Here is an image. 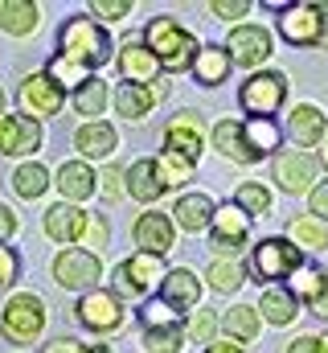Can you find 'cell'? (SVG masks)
<instances>
[{
    "label": "cell",
    "mask_w": 328,
    "mask_h": 353,
    "mask_svg": "<svg viewBox=\"0 0 328 353\" xmlns=\"http://www.w3.org/2000/svg\"><path fill=\"white\" fill-rule=\"evenodd\" d=\"M148 90H152V99L161 103L164 94H168V83H164V79H156V83H152V87H148Z\"/></svg>",
    "instance_id": "cell-54"
},
{
    "label": "cell",
    "mask_w": 328,
    "mask_h": 353,
    "mask_svg": "<svg viewBox=\"0 0 328 353\" xmlns=\"http://www.w3.org/2000/svg\"><path fill=\"white\" fill-rule=\"evenodd\" d=\"M226 54H230L234 66L254 70V66H263V62L271 58V33H267L263 25H238V29L226 37Z\"/></svg>",
    "instance_id": "cell-12"
},
{
    "label": "cell",
    "mask_w": 328,
    "mask_h": 353,
    "mask_svg": "<svg viewBox=\"0 0 328 353\" xmlns=\"http://www.w3.org/2000/svg\"><path fill=\"white\" fill-rule=\"evenodd\" d=\"M283 99H287V74L283 70H258L238 90V103L246 107L250 119H275Z\"/></svg>",
    "instance_id": "cell-4"
},
{
    "label": "cell",
    "mask_w": 328,
    "mask_h": 353,
    "mask_svg": "<svg viewBox=\"0 0 328 353\" xmlns=\"http://www.w3.org/2000/svg\"><path fill=\"white\" fill-rule=\"evenodd\" d=\"M103 107H107V83L90 74V79L74 90V111H79V115H103Z\"/></svg>",
    "instance_id": "cell-37"
},
{
    "label": "cell",
    "mask_w": 328,
    "mask_h": 353,
    "mask_svg": "<svg viewBox=\"0 0 328 353\" xmlns=\"http://www.w3.org/2000/svg\"><path fill=\"white\" fill-rule=\"evenodd\" d=\"M320 50H328V4H320Z\"/></svg>",
    "instance_id": "cell-53"
},
{
    "label": "cell",
    "mask_w": 328,
    "mask_h": 353,
    "mask_svg": "<svg viewBox=\"0 0 328 353\" xmlns=\"http://www.w3.org/2000/svg\"><path fill=\"white\" fill-rule=\"evenodd\" d=\"M12 234H17V214L8 205H0V243H8Z\"/></svg>",
    "instance_id": "cell-49"
},
{
    "label": "cell",
    "mask_w": 328,
    "mask_h": 353,
    "mask_svg": "<svg viewBox=\"0 0 328 353\" xmlns=\"http://www.w3.org/2000/svg\"><path fill=\"white\" fill-rule=\"evenodd\" d=\"M99 193H103L107 201H119V193H127L123 173H119V169H103V173H99Z\"/></svg>",
    "instance_id": "cell-44"
},
{
    "label": "cell",
    "mask_w": 328,
    "mask_h": 353,
    "mask_svg": "<svg viewBox=\"0 0 328 353\" xmlns=\"http://www.w3.org/2000/svg\"><path fill=\"white\" fill-rule=\"evenodd\" d=\"M107 239H111V226H107V218L103 214H90V222H86V230H82V247L94 255V251H103L107 247Z\"/></svg>",
    "instance_id": "cell-42"
},
{
    "label": "cell",
    "mask_w": 328,
    "mask_h": 353,
    "mask_svg": "<svg viewBox=\"0 0 328 353\" xmlns=\"http://www.w3.org/2000/svg\"><path fill=\"white\" fill-rule=\"evenodd\" d=\"M90 12H94V17H103V21H123V17L132 12V4H127V0H94V4H90Z\"/></svg>",
    "instance_id": "cell-46"
},
{
    "label": "cell",
    "mask_w": 328,
    "mask_h": 353,
    "mask_svg": "<svg viewBox=\"0 0 328 353\" xmlns=\"http://www.w3.org/2000/svg\"><path fill=\"white\" fill-rule=\"evenodd\" d=\"M62 193H66V201L74 205V201H86L94 189H99V176H94V169L86 165V161H66L62 169H58V181H54Z\"/></svg>",
    "instance_id": "cell-25"
},
{
    "label": "cell",
    "mask_w": 328,
    "mask_h": 353,
    "mask_svg": "<svg viewBox=\"0 0 328 353\" xmlns=\"http://www.w3.org/2000/svg\"><path fill=\"white\" fill-rule=\"evenodd\" d=\"M58 54L70 58V62H79V66H86V70H94V66L111 62V37L90 17H70L58 29Z\"/></svg>",
    "instance_id": "cell-2"
},
{
    "label": "cell",
    "mask_w": 328,
    "mask_h": 353,
    "mask_svg": "<svg viewBox=\"0 0 328 353\" xmlns=\"http://www.w3.org/2000/svg\"><path fill=\"white\" fill-rule=\"evenodd\" d=\"M74 148H79L82 161H103V157H111L119 148V132L107 119H86L74 132Z\"/></svg>",
    "instance_id": "cell-18"
},
{
    "label": "cell",
    "mask_w": 328,
    "mask_h": 353,
    "mask_svg": "<svg viewBox=\"0 0 328 353\" xmlns=\"http://www.w3.org/2000/svg\"><path fill=\"white\" fill-rule=\"evenodd\" d=\"M214 333H218V312H197L193 321H189V329H185V337H193L197 345H214Z\"/></svg>",
    "instance_id": "cell-41"
},
{
    "label": "cell",
    "mask_w": 328,
    "mask_h": 353,
    "mask_svg": "<svg viewBox=\"0 0 328 353\" xmlns=\"http://www.w3.org/2000/svg\"><path fill=\"white\" fill-rule=\"evenodd\" d=\"M144 46L152 50L156 66L168 74H181V70H193L197 62V37L176 21V17H152L148 29H144Z\"/></svg>",
    "instance_id": "cell-1"
},
{
    "label": "cell",
    "mask_w": 328,
    "mask_h": 353,
    "mask_svg": "<svg viewBox=\"0 0 328 353\" xmlns=\"http://www.w3.org/2000/svg\"><path fill=\"white\" fill-rule=\"evenodd\" d=\"M205 279H209V288L214 292H222V296H234L238 288H243V267L234 263V259H214L209 271H205Z\"/></svg>",
    "instance_id": "cell-35"
},
{
    "label": "cell",
    "mask_w": 328,
    "mask_h": 353,
    "mask_svg": "<svg viewBox=\"0 0 328 353\" xmlns=\"http://www.w3.org/2000/svg\"><path fill=\"white\" fill-rule=\"evenodd\" d=\"M152 90L140 87V83H119V90H115V111L123 115V119H144L148 111H152Z\"/></svg>",
    "instance_id": "cell-31"
},
{
    "label": "cell",
    "mask_w": 328,
    "mask_h": 353,
    "mask_svg": "<svg viewBox=\"0 0 328 353\" xmlns=\"http://www.w3.org/2000/svg\"><path fill=\"white\" fill-rule=\"evenodd\" d=\"M271 8L283 12L279 17L283 41H291V46H320V4H275L271 0Z\"/></svg>",
    "instance_id": "cell-11"
},
{
    "label": "cell",
    "mask_w": 328,
    "mask_h": 353,
    "mask_svg": "<svg viewBox=\"0 0 328 353\" xmlns=\"http://www.w3.org/2000/svg\"><path fill=\"white\" fill-rule=\"evenodd\" d=\"M181 345H185V329L181 325L144 329V353H181Z\"/></svg>",
    "instance_id": "cell-39"
},
{
    "label": "cell",
    "mask_w": 328,
    "mask_h": 353,
    "mask_svg": "<svg viewBox=\"0 0 328 353\" xmlns=\"http://www.w3.org/2000/svg\"><path fill=\"white\" fill-rule=\"evenodd\" d=\"M156 58H152V50L144 46V41H127L123 50H119V74L127 79V83H140V87H148V83H156Z\"/></svg>",
    "instance_id": "cell-22"
},
{
    "label": "cell",
    "mask_w": 328,
    "mask_h": 353,
    "mask_svg": "<svg viewBox=\"0 0 328 353\" xmlns=\"http://www.w3.org/2000/svg\"><path fill=\"white\" fill-rule=\"evenodd\" d=\"M86 353H115L111 345H86Z\"/></svg>",
    "instance_id": "cell-55"
},
{
    "label": "cell",
    "mask_w": 328,
    "mask_h": 353,
    "mask_svg": "<svg viewBox=\"0 0 328 353\" xmlns=\"http://www.w3.org/2000/svg\"><path fill=\"white\" fill-rule=\"evenodd\" d=\"M205 353H246V350L234 345V341H214V345H205Z\"/></svg>",
    "instance_id": "cell-52"
},
{
    "label": "cell",
    "mask_w": 328,
    "mask_h": 353,
    "mask_svg": "<svg viewBox=\"0 0 328 353\" xmlns=\"http://www.w3.org/2000/svg\"><path fill=\"white\" fill-rule=\"evenodd\" d=\"M12 189H17V197H41L45 189H50V169L45 165H17V173H12Z\"/></svg>",
    "instance_id": "cell-33"
},
{
    "label": "cell",
    "mask_w": 328,
    "mask_h": 353,
    "mask_svg": "<svg viewBox=\"0 0 328 353\" xmlns=\"http://www.w3.org/2000/svg\"><path fill=\"white\" fill-rule=\"evenodd\" d=\"M246 148H250V157L258 161V157H267V152H275L279 148V140H283V132H279V123L275 119H246Z\"/></svg>",
    "instance_id": "cell-30"
},
{
    "label": "cell",
    "mask_w": 328,
    "mask_h": 353,
    "mask_svg": "<svg viewBox=\"0 0 328 353\" xmlns=\"http://www.w3.org/2000/svg\"><path fill=\"white\" fill-rule=\"evenodd\" d=\"M62 103H66V90L58 87L45 70H41V74H29V79L21 83V107H25L33 119H37V115H58Z\"/></svg>",
    "instance_id": "cell-15"
},
{
    "label": "cell",
    "mask_w": 328,
    "mask_h": 353,
    "mask_svg": "<svg viewBox=\"0 0 328 353\" xmlns=\"http://www.w3.org/2000/svg\"><path fill=\"white\" fill-rule=\"evenodd\" d=\"M320 345H325V353H328V333H325V337H320Z\"/></svg>",
    "instance_id": "cell-57"
},
{
    "label": "cell",
    "mask_w": 328,
    "mask_h": 353,
    "mask_svg": "<svg viewBox=\"0 0 328 353\" xmlns=\"http://www.w3.org/2000/svg\"><path fill=\"white\" fill-rule=\"evenodd\" d=\"M254 275L258 279H291L300 267H304V251L291 243V239H263L254 247Z\"/></svg>",
    "instance_id": "cell-6"
},
{
    "label": "cell",
    "mask_w": 328,
    "mask_h": 353,
    "mask_svg": "<svg viewBox=\"0 0 328 353\" xmlns=\"http://www.w3.org/2000/svg\"><path fill=\"white\" fill-rule=\"evenodd\" d=\"M123 185H127V197H136L140 205H152V201L164 193V181H161L156 161H136V165L123 173Z\"/></svg>",
    "instance_id": "cell-23"
},
{
    "label": "cell",
    "mask_w": 328,
    "mask_h": 353,
    "mask_svg": "<svg viewBox=\"0 0 328 353\" xmlns=\"http://www.w3.org/2000/svg\"><path fill=\"white\" fill-rule=\"evenodd\" d=\"M41 148V123L33 115H0V152L29 157Z\"/></svg>",
    "instance_id": "cell-14"
},
{
    "label": "cell",
    "mask_w": 328,
    "mask_h": 353,
    "mask_svg": "<svg viewBox=\"0 0 328 353\" xmlns=\"http://www.w3.org/2000/svg\"><path fill=\"white\" fill-rule=\"evenodd\" d=\"M156 169H161L164 189H181L185 181H193V165H189V161H181V157H172V152L156 157Z\"/></svg>",
    "instance_id": "cell-40"
},
{
    "label": "cell",
    "mask_w": 328,
    "mask_h": 353,
    "mask_svg": "<svg viewBox=\"0 0 328 353\" xmlns=\"http://www.w3.org/2000/svg\"><path fill=\"white\" fill-rule=\"evenodd\" d=\"M168 275L164 263L156 255H144V251H136L132 259H123V263L115 267V296L123 300V296H148L152 288H161V279Z\"/></svg>",
    "instance_id": "cell-7"
},
{
    "label": "cell",
    "mask_w": 328,
    "mask_h": 353,
    "mask_svg": "<svg viewBox=\"0 0 328 353\" xmlns=\"http://www.w3.org/2000/svg\"><path fill=\"white\" fill-rule=\"evenodd\" d=\"M45 329V300L33 296V292H17L8 296L4 312H0V333L12 341V345H29L37 341Z\"/></svg>",
    "instance_id": "cell-3"
},
{
    "label": "cell",
    "mask_w": 328,
    "mask_h": 353,
    "mask_svg": "<svg viewBox=\"0 0 328 353\" xmlns=\"http://www.w3.org/2000/svg\"><path fill=\"white\" fill-rule=\"evenodd\" d=\"M230 70H234V62H230L226 46H201V50H197V62H193V79H197L201 87H222Z\"/></svg>",
    "instance_id": "cell-24"
},
{
    "label": "cell",
    "mask_w": 328,
    "mask_h": 353,
    "mask_svg": "<svg viewBox=\"0 0 328 353\" xmlns=\"http://www.w3.org/2000/svg\"><path fill=\"white\" fill-rule=\"evenodd\" d=\"M37 21H41V8L29 0H4L0 4V29L8 37H29L37 29Z\"/></svg>",
    "instance_id": "cell-28"
},
{
    "label": "cell",
    "mask_w": 328,
    "mask_h": 353,
    "mask_svg": "<svg viewBox=\"0 0 328 353\" xmlns=\"http://www.w3.org/2000/svg\"><path fill=\"white\" fill-rule=\"evenodd\" d=\"M316 312H328V292H325V300H320V304H316Z\"/></svg>",
    "instance_id": "cell-56"
},
{
    "label": "cell",
    "mask_w": 328,
    "mask_h": 353,
    "mask_svg": "<svg viewBox=\"0 0 328 353\" xmlns=\"http://www.w3.org/2000/svg\"><path fill=\"white\" fill-rule=\"evenodd\" d=\"M209 12L222 17V21H234V17H246V12H250V0H214Z\"/></svg>",
    "instance_id": "cell-47"
},
{
    "label": "cell",
    "mask_w": 328,
    "mask_h": 353,
    "mask_svg": "<svg viewBox=\"0 0 328 353\" xmlns=\"http://www.w3.org/2000/svg\"><path fill=\"white\" fill-rule=\"evenodd\" d=\"M222 329H226L230 341H254V337L263 333V316H258V308H250V304H234V308L222 312Z\"/></svg>",
    "instance_id": "cell-29"
},
{
    "label": "cell",
    "mask_w": 328,
    "mask_h": 353,
    "mask_svg": "<svg viewBox=\"0 0 328 353\" xmlns=\"http://www.w3.org/2000/svg\"><path fill=\"white\" fill-rule=\"evenodd\" d=\"M296 300H304V304H320L328 292V271H316V267H300L296 275H291V288H287Z\"/></svg>",
    "instance_id": "cell-32"
},
{
    "label": "cell",
    "mask_w": 328,
    "mask_h": 353,
    "mask_svg": "<svg viewBox=\"0 0 328 353\" xmlns=\"http://www.w3.org/2000/svg\"><path fill=\"white\" fill-rule=\"evenodd\" d=\"M246 239H250V218H246L234 201H230V205H218L214 226H209V247H214V259H218V255H222V259L238 255V251L246 247Z\"/></svg>",
    "instance_id": "cell-10"
},
{
    "label": "cell",
    "mask_w": 328,
    "mask_h": 353,
    "mask_svg": "<svg viewBox=\"0 0 328 353\" xmlns=\"http://www.w3.org/2000/svg\"><path fill=\"white\" fill-rule=\"evenodd\" d=\"M140 321H144V329H164V325H181V321H176V312H172L168 304H161V300L144 304V308H140Z\"/></svg>",
    "instance_id": "cell-43"
},
{
    "label": "cell",
    "mask_w": 328,
    "mask_h": 353,
    "mask_svg": "<svg viewBox=\"0 0 328 353\" xmlns=\"http://www.w3.org/2000/svg\"><path fill=\"white\" fill-rule=\"evenodd\" d=\"M45 353H86V345L70 341V337H58V341H50V345H45Z\"/></svg>",
    "instance_id": "cell-51"
},
{
    "label": "cell",
    "mask_w": 328,
    "mask_h": 353,
    "mask_svg": "<svg viewBox=\"0 0 328 353\" xmlns=\"http://www.w3.org/2000/svg\"><path fill=\"white\" fill-rule=\"evenodd\" d=\"M45 74L58 83L62 90H79L86 79H90V70L86 66H79V62H70V58H62V54H54L50 58V66H45Z\"/></svg>",
    "instance_id": "cell-36"
},
{
    "label": "cell",
    "mask_w": 328,
    "mask_h": 353,
    "mask_svg": "<svg viewBox=\"0 0 328 353\" xmlns=\"http://www.w3.org/2000/svg\"><path fill=\"white\" fill-rule=\"evenodd\" d=\"M209 140H214V148H218L226 161H234V165L254 161V157H250V148H246V128L238 123V119H222V123H214Z\"/></svg>",
    "instance_id": "cell-27"
},
{
    "label": "cell",
    "mask_w": 328,
    "mask_h": 353,
    "mask_svg": "<svg viewBox=\"0 0 328 353\" xmlns=\"http://www.w3.org/2000/svg\"><path fill=\"white\" fill-rule=\"evenodd\" d=\"M271 173L283 193H312L316 189V157L312 152H283V157H275Z\"/></svg>",
    "instance_id": "cell-13"
},
{
    "label": "cell",
    "mask_w": 328,
    "mask_h": 353,
    "mask_svg": "<svg viewBox=\"0 0 328 353\" xmlns=\"http://www.w3.org/2000/svg\"><path fill=\"white\" fill-rule=\"evenodd\" d=\"M308 218L328 222V181H316V189L308 193Z\"/></svg>",
    "instance_id": "cell-45"
},
{
    "label": "cell",
    "mask_w": 328,
    "mask_h": 353,
    "mask_svg": "<svg viewBox=\"0 0 328 353\" xmlns=\"http://www.w3.org/2000/svg\"><path fill=\"white\" fill-rule=\"evenodd\" d=\"M156 300L168 304L172 312H185V308H193V304L201 300V279H197L189 267H172L161 279V296H156Z\"/></svg>",
    "instance_id": "cell-17"
},
{
    "label": "cell",
    "mask_w": 328,
    "mask_h": 353,
    "mask_svg": "<svg viewBox=\"0 0 328 353\" xmlns=\"http://www.w3.org/2000/svg\"><path fill=\"white\" fill-rule=\"evenodd\" d=\"M172 234H176V226H172V218L168 214H140L136 218V226H132V239H136V247L144 251V255H156L161 259L164 251H172Z\"/></svg>",
    "instance_id": "cell-16"
},
{
    "label": "cell",
    "mask_w": 328,
    "mask_h": 353,
    "mask_svg": "<svg viewBox=\"0 0 328 353\" xmlns=\"http://www.w3.org/2000/svg\"><path fill=\"white\" fill-rule=\"evenodd\" d=\"M234 205L243 210L246 218H258V214H267V210H271V193H267L258 181H246V185L234 189Z\"/></svg>",
    "instance_id": "cell-38"
},
{
    "label": "cell",
    "mask_w": 328,
    "mask_h": 353,
    "mask_svg": "<svg viewBox=\"0 0 328 353\" xmlns=\"http://www.w3.org/2000/svg\"><path fill=\"white\" fill-rule=\"evenodd\" d=\"M54 279L62 283V288H70V292H94V283L103 279V263H99V255H90V251H82V247H66L58 259H54Z\"/></svg>",
    "instance_id": "cell-8"
},
{
    "label": "cell",
    "mask_w": 328,
    "mask_h": 353,
    "mask_svg": "<svg viewBox=\"0 0 328 353\" xmlns=\"http://www.w3.org/2000/svg\"><path fill=\"white\" fill-rule=\"evenodd\" d=\"M287 353H325V345H320V337H296Z\"/></svg>",
    "instance_id": "cell-50"
},
{
    "label": "cell",
    "mask_w": 328,
    "mask_h": 353,
    "mask_svg": "<svg viewBox=\"0 0 328 353\" xmlns=\"http://www.w3.org/2000/svg\"><path fill=\"white\" fill-rule=\"evenodd\" d=\"M291 243L300 251H328V226L316 218H296L291 222Z\"/></svg>",
    "instance_id": "cell-34"
},
{
    "label": "cell",
    "mask_w": 328,
    "mask_h": 353,
    "mask_svg": "<svg viewBox=\"0 0 328 353\" xmlns=\"http://www.w3.org/2000/svg\"><path fill=\"white\" fill-rule=\"evenodd\" d=\"M0 115H4V90H0Z\"/></svg>",
    "instance_id": "cell-58"
},
{
    "label": "cell",
    "mask_w": 328,
    "mask_h": 353,
    "mask_svg": "<svg viewBox=\"0 0 328 353\" xmlns=\"http://www.w3.org/2000/svg\"><path fill=\"white\" fill-rule=\"evenodd\" d=\"M164 152L197 165V157L205 152V123H201V111H176L164 128Z\"/></svg>",
    "instance_id": "cell-5"
},
{
    "label": "cell",
    "mask_w": 328,
    "mask_h": 353,
    "mask_svg": "<svg viewBox=\"0 0 328 353\" xmlns=\"http://www.w3.org/2000/svg\"><path fill=\"white\" fill-rule=\"evenodd\" d=\"M74 316L90 333H115V329H123V300L115 292H99L94 288L74 304Z\"/></svg>",
    "instance_id": "cell-9"
},
{
    "label": "cell",
    "mask_w": 328,
    "mask_h": 353,
    "mask_svg": "<svg viewBox=\"0 0 328 353\" xmlns=\"http://www.w3.org/2000/svg\"><path fill=\"white\" fill-rule=\"evenodd\" d=\"M17 271H21L17 251H12V247H0V288H8V283L17 279Z\"/></svg>",
    "instance_id": "cell-48"
},
{
    "label": "cell",
    "mask_w": 328,
    "mask_h": 353,
    "mask_svg": "<svg viewBox=\"0 0 328 353\" xmlns=\"http://www.w3.org/2000/svg\"><path fill=\"white\" fill-rule=\"evenodd\" d=\"M287 136H291L296 144H304V148L320 144L328 136V115L320 107H312V103H300V107L291 111V119H287Z\"/></svg>",
    "instance_id": "cell-21"
},
{
    "label": "cell",
    "mask_w": 328,
    "mask_h": 353,
    "mask_svg": "<svg viewBox=\"0 0 328 353\" xmlns=\"http://www.w3.org/2000/svg\"><path fill=\"white\" fill-rule=\"evenodd\" d=\"M325 165H328V136H325Z\"/></svg>",
    "instance_id": "cell-59"
},
{
    "label": "cell",
    "mask_w": 328,
    "mask_h": 353,
    "mask_svg": "<svg viewBox=\"0 0 328 353\" xmlns=\"http://www.w3.org/2000/svg\"><path fill=\"white\" fill-rule=\"evenodd\" d=\"M254 308H258V316H263L267 325H279V329H283V325H291V321L300 316V300H296L287 288H267V292L258 296V304H254Z\"/></svg>",
    "instance_id": "cell-26"
},
{
    "label": "cell",
    "mask_w": 328,
    "mask_h": 353,
    "mask_svg": "<svg viewBox=\"0 0 328 353\" xmlns=\"http://www.w3.org/2000/svg\"><path fill=\"white\" fill-rule=\"evenodd\" d=\"M172 214H176V226H181L185 234H197V230L214 226L218 205H214L209 193H181V201L172 205Z\"/></svg>",
    "instance_id": "cell-20"
},
{
    "label": "cell",
    "mask_w": 328,
    "mask_h": 353,
    "mask_svg": "<svg viewBox=\"0 0 328 353\" xmlns=\"http://www.w3.org/2000/svg\"><path fill=\"white\" fill-rule=\"evenodd\" d=\"M86 222H90V214L79 210V205H70V201L50 205L45 218H41V226H45V234H50L54 243H79L82 230H86Z\"/></svg>",
    "instance_id": "cell-19"
}]
</instances>
